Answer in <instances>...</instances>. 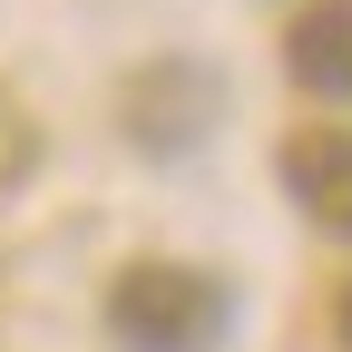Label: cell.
Instances as JSON below:
<instances>
[{
	"label": "cell",
	"mask_w": 352,
	"mask_h": 352,
	"mask_svg": "<svg viewBox=\"0 0 352 352\" xmlns=\"http://www.w3.org/2000/svg\"><path fill=\"white\" fill-rule=\"evenodd\" d=\"M235 323V294L206 274V264H176V254H147L108 284V333L118 352H215Z\"/></svg>",
	"instance_id": "6da1fadb"
},
{
	"label": "cell",
	"mask_w": 352,
	"mask_h": 352,
	"mask_svg": "<svg viewBox=\"0 0 352 352\" xmlns=\"http://www.w3.org/2000/svg\"><path fill=\"white\" fill-rule=\"evenodd\" d=\"M127 138H138L147 157H176V147H196L206 127H215V78L206 69H147V78H127Z\"/></svg>",
	"instance_id": "7a4b0ae2"
},
{
	"label": "cell",
	"mask_w": 352,
	"mask_h": 352,
	"mask_svg": "<svg viewBox=\"0 0 352 352\" xmlns=\"http://www.w3.org/2000/svg\"><path fill=\"white\" fill-rule=\"evenodd\" d=\"M274 166H284V196L314 215L323 235L352 245V127H294L274 147Z\"/></svg>",
	"instance_id": "3957f363"
},
{
	"label": "cell",
	"mask_w": 352,
	"mask_h": 352,
	"mask_svg": "<svg viewBox=\"0 0 352 352\" xmlns=\"http://www.w3.org/2000/svg\"><path fill=\"white\" fill-rule=\"evenodd\" d=\"M284 69L294 88H314V98H352V0H314L294 30H284Z\"/></svg>",
	"instance_id": "277c9868"
},
{
	"label": "cell",
	"mask_w": 352,
	"mask_h": 352,
	"mask_svg": "<svg viewBox=\"0 0 352 352\" xmlns=\"http://www.w3.org/2000/svg\"><path fill=\"white\" fill-rule=\"evenodd\" d=\"M333 323H342V342H352V284H342V314H333Z\"/></svg>",
	"instance_id": "5b68a950"
}]
</instances>
